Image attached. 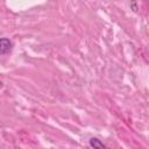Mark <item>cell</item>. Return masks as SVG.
I'll list each match as a JSON object with an SVG mask.
<instances>
[{"instance_id": "1", "label": "cell", "mask_w": 149, "mask_h": 149, "mask_svg": "<svg viewBox=\"0 0 149 149\" xmlns=\"http://www.w3.org/2000/svg\"><path fill=\"white\" fill-rule=\"evenodd\" d=\"M14 43L8 37H0V56L7 55L13 50Z\"/></svg>"}, {"instance_id": "2", "label": "cell", "mask_w": 149, "mask_h": 149, "mask_svg": "<svg viewBox=\"0 0 149 149\" xmlns=\"http://www.w3.org/2000/svg\"><path fill=\"white\" fill-rule=\"evenodd\" d=\"M88 146H90L91 148H97V149L106 148V144L102 143V142H101L99 139H97V137H92V139H90V141H88Z\"/></svg>"}]
</instances>
